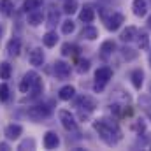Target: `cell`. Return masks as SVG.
Listing matches in <instances>:
<instances>
[{
    "label": "cell",
    "instance_id": "obj_1",
    "mask_svg": "<svg viewBox=\"0 0 151 151\" xmlns=\"http://www.w3.org/2000/svg\"><path fill=\"white\" fill-rule=\"evenodd\" d=\"M93 128H95V132L100 135V139L107 146H116L121 141V130H119V127L114 121L107 119V118L95 119L93 121Z\"/></svg>",
    "mask_w": 151,
    "mask_h": 151
},
{
    "label": "cell",
    "instance_id": "obj_2",
    "mask_svg": "<svg viewBox=\"0 0 151 151\" xmlns=\"http://www.w3.org/2000/svg\"><path fill=\"white\" fill-rule=\"evenodd\" d=\"M53 113V109L49 107V106H46V104H39V106H32V107H28V118L30 119H34V121H40V119H46V118H49Z\"/></svg>",
    "mask_w": 151,
    "mask_h": 151
},
{
    "label": "cell",
    "instance_id": "obj_3",
    "mask_svg": "<svg viewBox=\"0 0 151 151\" xmlns=\"http://www.w3.org/2000/svg\"><path fill=\"white\" fill-rule=\"evenodd\" d=\"M58 118H60V121H62V127H63L65 130H69V132H74L76 128H77L76 118H74V114H70V111H67V109H62V111H58Z\"/></svg>",
    "mask_w": 151,
    "mask_h": 151
},
{
    "label": "cell",
    "instance_id": "obj_4",
    "mask_svg": "<svg viewBox=\"0 0 151 151\" xmlns=\"http://www.w3.org/2000/svg\"><path fill=\"white\" fill-rule=\"evenodd\" d=\"M123 23H125V16H123L121 12H113V14H111V18L106 21V27H107V30H109V32H116Z\"/></svg>",
    "mask_w": 151,
    "mask_h": 151
},
{
    "label": "cell",
    "instance_id": "obj_5",
    "mask_svg": "<svg viewBox=\"0 0 151 151\" xmlns=\"http://www.w3.org/2000/svg\"><path fill=\"white\" fill-rule=\"evenodd\" d=\"M37 77H39V76L35 74V72H32V70H30V72H27V74L23 76V79H21V83H19V90H21L23 93H27V91H30Z\"/></svg>",
    "mask_w": 151,
    "mask_h": 151
},
{
    "label": "cell",
    "instance_id": "obj_6",
    "mask_svg": "<svg viewBox=\"0 0 151 151\" xmlns=\"http://www.w3.org/2000/svg\"><path fill=\"white\" fill-rule=\"evenodd\" d=\"M77 107L86 109L88 113H91V111H95V109H97V100H95L93 97L83 95V97H79V99H77Z\"/></svg>",
    "mask_w": 151,
    "mask_h": 151
},
{
    "label": "cell",
    "instance_id": "obj_7",
    "mask_svg": "<svg viewBox=\"0 0 151 151\" xmlns=\"http://www.w3.org/2000/svg\"><path fill=\"white\" fill-rule=\"evenodd\" d=\"M55 74H56V77H60V79H67L70 76V65L67 62L58 60L55 63Z\"/></svg>",
    "mask_w": 151,
    "mask_h": 151
},
{
    "label": "cell",
    "instance_id": "obj_8",
    "mask_svg": "<svg viewBox=\"0 0 151 151\" xmlns=\"http://www.w3.org/2000/svg\"><path fill=\"white\" fill-rule=\"evenodd\" d=\"M111 77H113V70L109 67H100L95 72V81L97 83H102V84H107Z\"/></svg>",
    "mask_w": 151,
    "mask_h": 151
},
{
    "label": "cell",
    "instance_id": "obj_9",
    "mask_svg": "<svg viewBox=\"0 0 151 151\" xmlns=\"http://www.w3.org/2000/svg\"><path fill=\"white\" fill-rule=\"evenodd\" d=\"M79 19L84 21V23H91V21L95 19V9H93V5L86 4V5L81 9V12H79Z\"/></svg>",
    "mask_w": 151,
    "mask_h": 151
},
{
    "label": "cell",
    "instance_id": "obj_10",
    "mask_svg": "<svg viewBox=\"0 0 151 151\" xmlns=\"http://www.w3.org/2000/svg\"><path fill=\"white\" fill-rule=\"evenodd\" d=\"M58 144H60L58 134H55V132H46L44 134V146L47 150H55V148H58Z\"/></svg>",
    "mask_w": 151,
    "mask_h": 151
},
{
    "label": "cell",
    "instance_id": "obj_11",
    "mask_svg": "<svg viewBox=\"0 0 151 151\" xmlns=\"http://www.w3.org/2000/svg\"><path fill=\"white\" fill-rule=\"evenodd\" d=\"M132 9H134V14L137 18H144L148 14V4H146V0H134L132 2Z\"/></svg>",
    "mask_w": 151,
    "mask_h": 151
},
{
    "label": "cell",
    "instance_id": "obj_12",
    "mask_svg": "<svg viewBox=\"0 0 151 151\" xmlns=\"http://www.w3.org/2000/svg\"><path fill=\"white\" fill-rule=\"evenodd\" d=\"M28 60H30V63H32V65L40 67V65L44 63V53H42V49H40V47L32 49V51H30V56H28Z\"/></svg>",
    "mask_w": 151,
    "mask_h": 151
},
{
    "label": "cell",
    "instance_id": "obj_13",
    "mask_svg": "<svg viewBox=\"0 0 151 151\" xmlns=\"http://www.w3.org/2000/svg\"><path fill=\"white\" fill-rule=\"evenodd\" d=\"M130 79H132L134 88H135V90H141V88H142V83H144V72H142L141 69H135V70H132Z\"/></svg>",
    "mask_w": 151,
    "mask_h": 151
},
{
    "label": "cell",
    "instance_id": "obj_14",
    "mask_svg": "<svg viewBox=\"0 0 151 151\" xmlns=\"http://www.w3.org/2000/svg\"><path fill=\"white\" fill-rule=\"evenodd\" d=\"M23 134V128H21V125H9L7 128H5V135H7V139H11V141H14V139H18L19 135Z\"/></svg>",
    "mask_w": 151,
    "mask_h": 151
},
{
    "label": "cell",
    "instance_id": "obj_15",
    "mask_svg": "<svg viewBox=\"0 0 151 151\" xmlns=\"http://www.w3.org/2000/svg\"><path fill=\"white\" fill-rule=\"evenodd\" d=\"M19 51H21V40L16 39V37L11 39V40L7 42V53H9L11 56H18Z\"/></svg>",
    "mask_w": 151,
    "mask_h": 151
},
{
    "label": "cell",
    "instance_id": "obj_16",
    "mask_svg": "<svg viewBox=\"0 0 151 151\" xmlns=\"http://www.w3.org/2000/svg\"><path fill=\"white\" fill-rule=\"evenodd\" d=\"M135 37H137V28H135V27H127V28L121 32V35H119V39H121L123 42H132Z\"/></svg>",
    "mask_w": 151,
    "mask_h": 151
},
{
    "label": "cell",
    "instance_id": "obj_17",
    "mask_svg": "<svg viewBox=\"0 0 151 151\" xmlns=\"http://www.w3.org/2000/svg\"><path fill=\"white\" fill-rule=\"evenodd\" d=\"M74 95H76V88H74V86H70V84H67V86L60 88V91H58L60 100H70Z\"/></svg>",
    "mask_w": 151,
    "mask_h": 151
},
{
    "label": "cell",
    "instance_id": "obj_18",
    "mask_svg": "<svg viewBox=\"0 0 151 151\" xmlns=\"http://www.w3.org/2000/svg\"><path fill=\"white\" fill-rule=\"evenodd\" d=\"M42 19H44V16H42V12H40L39 9L28 12V23H30L32 27H39V25L42 23Z\"/></svg>",
    "mask_w": 151,
    "mask_h": 151
},
{
    "label": "cell",
    "instance_id": "obj_19",
    "mask_svg": "<svg viewBox=\"0 0 151 151\" xmlns=\"http://www.w3.org/2000/svg\"><path fill=\"white\" fill-rule=\"evenodd\" d=\"M81 37H84L86 40H95V39L99 37V30L95 28V27H84L83 28V32H81Z\"/></svg>",
    "mask_w": 151,
    "mask_h": 151
},
{
    "label": "cell",
    "instance_id": "obj_20",
    "mask_svg": "<svg viewBox=\"0 0 151 151\" xmlns=\"http://www.w3.org/2000/svg\"><path fill=\"white\" fill-rule=\"evenodd\" d=\"M14 11V4L11 0H0V12L4 16H11Z\"/></svg>",
    "mask_w": 151,
    "mask_h": 151
},
{
    "label": "cell",
    "instance_id": "obj_21",
    "mask_svg": "<svg viewBox=\"0 0 151 151\" xmlns=\"http://www.w3.org/2000/svg\"><path fill=\"white\" fill-rule=\"evenodd\" d=\"M137 44H139V49H142V51L150 47V35H148V32L137 34Z\"/></svg>",
    "mask_w": 151,
    "mask_h": 151
},
{
    "label": "cell",
    "instance_id": "obj_22",
    "mask_svg": "<svg viewBox=\"0 0 151 151\" xmlns=\"http://www.w3.org/2000/svg\"><path fill=\"white\" fill-rule=\"evenodd\" d=\"M42 42H44L46 47H53V46H56V42H58V35H56L55 32H47V34L42 37Z\"/></svg>",
    "mask_w": 151,
    "mask_h": 151
},
{
    "label": "cell",
    "instance_id": "obj_23",
    "mask_svg": "<svg viewBox=\"0 0 151 151\" xmlns=\"http://www.w3.org/2000/svg\"><path fill=\"white\" fill-rule=\"evenodd\" d=\"M60 21V12L56 11V7H49V12H47V23L49 25H56Z\"/></svg>",
    "mask_w": 151,
    "mask_h": 151
},
{
    "label": "cell",
    "instance_id": "obj_24",
    "mask_svg": "<svg viewBox=\"0 0 151 151\" xmlns=\"http://www.w3.org/2000/svg\"><path fill=\"white\" fill-rule=\"evenodd\" d=\"M40 5H42V0H25V4H23V9H25L27 12H30V11L40 9Z\"/></svg>",
    "mask_w": 151,
    "mask_h": 151
},
{
    "label": "cell",
    "instance_id": "obj_25",
    "mask_svg": "<svg viewBox=\"0 0 151 151\" xmlns=\"http://www.w3.org/2000/svg\"><path fill=\"white\" fill-rule=\"evenodd\" d=\"M11 74H12V67L7 62H2L0 63V79H9Z\"/></svg>",
    "mask_w": 151,
    "mask_h": 151
},
{
    "label": "cell",
    "instance_id": "obj_26",
    "mask_svg": "<svg viewBox=\"0 0 151 151\" xmlns=\"http://www.w3.org/2000/svg\"><path fill=\"white\" fill-rule=\"evenodd\" d=\"M114 49H116V44H114L113 40H106V42L102 44V47H100V51H102L104 56H109Z\"/></svg>",
    "mask_w": 151,
    "mask_h": 151
},
{
    "label": "cell",
    "instance_id": "obj_27",
    "mask_svg": "<svg viewBox=\"0 0 151 151\" xmlns=\"http://www.w3.org/2000/svg\"><path fill=\"white\" fill-rule=\"evenodd\" d=\"M74 30H76V25H74L72 19H65V21L62 23V32H63L65 35H70Z\"/></svg>",
    "mask_w": 151,
    "mask_h": 151
},
{
    "label": "cell",
    "instance_id": "obj_28",
    "mask_svg": "<svg viewBox=\"0 0 151 151\" xmlns=\"http://www.w3.org/2000/svg\"><path fill=\"white\" fill-rule=\"evenodd\" d=\"M76 11H77V2L76 0H67L63 4V12L65 14H74Z\"/></svg>",
    "mask_w": 151,
    "mask_h": 151
},
{
    "label": "cell",
    "instance_id": "obj_29",
    "mask_svg": "<svg viewBox=\"0 0 151 151\" xmlns=\"http://www.w3.org/2000/svg\"><path fill=\"white\" fill-rule=\"evenodd\" d=\"M30 91H32V97H37L39 93L42 91V81H40V77L35 79V83H34V86H32V90H30Z\"/></svg>",
    "mask_w": 151,
    "mask_h": 151
},
{
    "label": "cell",
    "instance_id": "obj_30",
    "mask_svg": "<svg viewBox=\"0 0 151 151\" xmlns=\"http://www.w3.org/2000/svg\"><path fill=\"white\" fill-rule=\"evenodd\" d=\"M74 49H76V46H74V44H69V42H65V44L62 46V55H63V56L74 55Z\"/></svg>",
    "mask_w": 151,
    "mask_h": 151
},
{
    "label": "cell",
    "instance_id": "obj_31",
    "mask_svg": "<svg viewBox=\"0 0 151 151\" xmlns=\"http://www.w3.org/2000/svg\"><path fill=\"white\" fill-rule=\"evenodd\" d=\"M7 99H9V86H7L5 83H2V84H0V100L5 102Z\"/></svg>",
    "mask_w": 151,
    "mask_h": 151
},
{
    "label": "cell",
    "instance_id": "obj_32",
    "mask_svg": "<svg viewBox=\"0 0 151 151\" xmlns=\"http://www.w3.org/2000/svg\"><path fill=\"white\" fill-rule=\"evenodd\" d=\"M77 70H79L81 74L88 72V70H90V60H81V62L77 63Z\"/></svg>",
    "mask_w": 151,
    "mask_h": 151
},
{
    "label": "cell",
    "instance_id": "obj_33",
    "mask_svg": "<svg viewBox=\"0 0 151 151\" xmlns=\"http://www.w3.org/2000/svg\"><path fill=\"white\" fill-rule=\"evenodd\" d=\"M132 51H134V49H130V47H125V49H123V55H125V58H128V60L135 58L137 55H135V53H132Z\"/></svg>",
    "mask_w": 151,
    "mask_h": 151
},
{
    "label": "cell",
    "instance_id": "obj_34",
    "mask_svg": "<svg viewBox=\"0 0 151 151\" xmlns=\"http://www.w3.org/2000/svg\"><path fill=\"white\" fill-rule=\"evenodd\" d=\"M104 86H106V84H102V83H97V81H95L93 90H95V91H102V90H104Z\"/></svg>",
    "mask_w": 151,
    "mask_h": 151
},
{
    "label": "cell",
    "instance_id": "obj_35",
    "mask_svg": "<svg viewBox=\"0 0 151 151\" xmlns=\"http://www.w3.org/2000/svg\"><path fill=\"white\" fill-rule=\"evenodd\" d=\"M135 130H137V132H142V130H144V121H142V119H139V123L135 125Z\"/></svg>",
    "mask_w": 151,
    "mask_h": 151
},
{
    "label": "cell",
    "instance_id": "obj_36",
    "mask_svg": "<svg viewBox=\"0 0 151 151\" xmlns=\"http://www.w3.org/2000/svg\"><path fill=\"white\" fill-rule=\"evenodd\" d=\"M148 27H150V28H151V16H150V18H148Z\"/></svg>",
    "mask_w": 151,
    "mask_h": 151
},
{
    "label": "cell",
    "instance_id": "obj_37",
    "mask_svg": "<svg viewBox=\"0 0 151 151\" xmlns=\"http://www.w3.org/2000/svg\"><path fill=\"white\" fill-rule=\"evenodd\" d=\"M0 37H2V27H0Z\"/></svg>",
    "mask_w": 151,
    "mask_h": 151
},
{
    "label": "cell",
    "instance_id": "obj_38",
    "mask_svg": "<svg viewBox=\"0 0 151 151\" xmlns=\"http://www.w3.org/2000/svg\"><path fill=\"white\" fill-rule=\"evenodd\" d=\"M150 63H151V53H150Z\"/></svg>",
    "mask_w": 151,
    "mask_h": 151
}]
</instances>
